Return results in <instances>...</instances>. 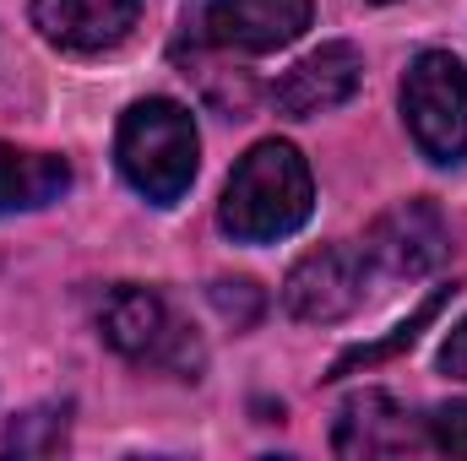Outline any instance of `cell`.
Here are the masks:
<instances>
[{"instance_id":"cell-1","label":"cell","mask_w":467,"mask_h":461,"mask_svg":"<svg viewBox=\"0 0 467 461\" xmlns=\"http://www.w3.org/2000/svg\"><path fill=\"white\" fill-rule=\"evenodd\" d=\"M310 169L288 141H261L239 158L223 190V229L244 244L288 239L310 218Z\"/></svg>"},{"instance_id":"cell-2","label":"cell","mask_w":467,"mask_h":461,"mask_svg":"<svg viewBox=\"0 0 467 461\" xmlns=\"http://www.w3.org/2000/svg\"><path fill=\"white\" fill-rule=\"evenodd\" d=\"M196 152H202L196 119L174 98H141L119 119V136H115L119 174L130 179V190H141L158 207H169V201H180L191 190Z\"/></svg>"},{"instance_id":"cell-3","label":"cell","mask_w":467,"mask_h":461,"mask_svg":"<svg viewBox=\"0 0 467 461\" xmlns=\"http://www.w3.org/2000/svg\"><path fill=\"white\" fill-rule=\"evenodd\" d=\"M402 115L430 163L467 158V71L446 49H424L402 77Z\"/></svg>"},{"instance_id":"cell-4","label":"cell","mask_w":467,"mask_h":461,"mask_svg":"<svg viewBox=\"0 0 467 461\" xmlns=\"http://www.w3.org/2000/svg\"><path fill=\"white\" fill-rule=\"evenodd\" d=\"M99 326H104V343L115 347V353H125L130 364H152V369L185 374L202 358L196 353V337L174 321V310L152 288H136V282H125V288H115L104 299Z\"/></svg>"},{"instance_id":"cell-5","label":"cell","mask_w":467,"mask_h":461,"mask_svg":"<svg viewBox=\"0 0 467 461\" xmlns=\"http://www.w3.org/2000/svg\"><path fill=\"white\" fill-rule=\"evenodd\" d=\"M364 282H369V261H364V250L321 244V250H310V255L288 271V282H283V304H288L299 321L327 326V321H343V315L358 310Z\"/></svg>"},{"instance_id":"cell-6","label":"cell","mask_w":467,"mask_h":461,"mask_svg":"<svg viewBox=\"0 0 467 461\" xmlns=\"http://www.w3.org/2000/svg\"><path fill=\"white\" fill-rule=\"evenodd\" d=\"M316 16V0H213L207 5V38L239 55H272L294 44Z\"/></svg>"},{"instance_id":"cell-7","label":"cell","mask_w":467,"mask_h":461,"mask_svg":"<svg viewBox=\"0 0 467 461\" xmlns=\"http://www.w3.org/2000/svg\"><path fill=\"white\" fill-rule=\"evenodd\" d=\"M358 77H364V60H358L353 44H321L316 55H305V60L272 87V104L294 119L332 115V109H343L353 93H358Z\"/></svg>"},{"instance_id":"cell-8","label":"cell","mask_w":467,"mask_h":461,"mask_svg":"<svg viewBox=\"0 0 467 461\" xmlns=\"http://www.w3.org/2000/svg\"><path fill=\"white\" fill-rule=\"evenodd\" d=\"M441 255H446V229H441L435 207H424V201L391 207L364 239V261L386 277H424Z\"/></svg>"},{"instance_id":"cell-9","label":"cell","mask_w":467,"mask_h":461,"mask_svg":"<svg viewBox=\"0 0 467 461\" xmlns=\"http://www.w3.org/2000/svg\"><path fill=\"white\" fill-rule=\"evenodd\" d=\"M136 11L141 0H33V27L71 55H99L136 27Z\"/></svg>"},{"instance_id":"cell-10","label":"cell","mask_w":467,"mask_h":461,"mask_svg":"<svg viewBox=\"0 0 467 461\" xmlns=\"http://www.w3.org/2000/svg\"><path fill=\"white\" fill-rule=\"evenodd\" d=\"M332 451L337 456H408V451H419V429L386 391H364L343 407Z\"/></svg>"},{"instance_id":"cell-11","label":"cell","mask_w":467,"mask_h":461,"mask_svg":"<svg viewBox=\"0 0 467 461\" xmlns=\"http://www.w3.org/2000/svg\"><path fill=\"white\" fill-rule=\"evenodd\" d=\"M71 185L66 163L49 152H16L0 141V218L5 212H27V207H49L60 190Z\"/></svg>"},{"instance_id":"cell-12","label":"cell","mask_w":467,"mask_h":461,"mask_svg":"<svg viewBox=\"0 0 467 461\" xmlns=\"http://www.w3.org/2000/svg\"><path fill=\"white\" fill-rule=\"evenodd\" d=\"M446 293H451V288H441L435 299H424V304H419V315H413L408 326H397V332H391L386 343H369V347H353V353H343V358L332 364V374H353L358 364H380V358H391V353L413 347V337H419V326H430V321H435V310L446 304Z\"/></svg>"},{"instance_id":"cell-13","label":"cell","mask_w":467,"mask_h":461,"mask_svg":"<svg viewBox=\"0 0 467 461\" xmlns=\"http://www.w3.org/2000/svg\"><path fill=\"white\" fill-rule=\"evenodd\" d=\"M60 440H66V413H55V407L16 418L11 435H5L11 451H60Z\"/></svg>"},{"instance_id":"cell-14","label":"cell","mask_w":467,"mask_h":461,"mask_svg":"<svg viewBox=\"0 0 467 461\" xmlns=\"http://www.w3.org/2000/svg\"><path fill=\"white\" fill-rule=\"evenodd\" d=\"M213 304L234 326H255L261 321V288L255 282H213Z\"/></svg>"},{"instance_id":"cell-15","label":"cell","mask_w":467,"mask_h":461,"mask_svg":"<svg viewBox=\"0 0 467 461\" xmlns=\"http://www.w3.org/2000/svg\"><path fill=\"white\" fill-rule=\"evenodd\" d=\"M430 446L446 456H467V402H446L430 413Z\"/></svg>"},{"instance_id":"cell-16","label":"cell","mask_w":467,"mask_h":461,"mask_svg":"<svg viewBox=\"0 0 467 461\" xmlns=\"http://www.w3.org/2000/svg\"><path fill=\"white\" fill-rule=\"evenodd\" d=\"M441 364H446V374L451 380H467V321L446 337V347H441Z\"/></svg>"}]
</instances>
